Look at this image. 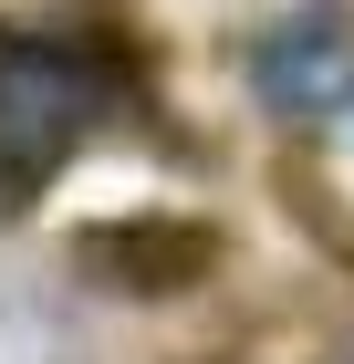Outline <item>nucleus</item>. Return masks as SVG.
Here are the masks:
<instances>
[{
    "label": "nucleus",
    "instance_id": "nucleus-1",
    "mask_svg": "<svg viewBox=\"0 0 354 364\" xmlns=\"http://www.w3.org/2000/svg\"><path fill=\"white\" fill-rule=\"evenodd\" d=\"M94 105H105V73L83 53H63L42 31H0V188L31 198L83 146Z\"/></svg>",
    "mask_w": 354,
    "mask_h": 364
},
{
    "label": "nucleus",
    "instance_id": "nucleus-3",
    "mask_svg": "<svg viewBox=\"0 0 354 364\" xmlns=\"http://www.w3.org/2000/svg\"><path fill=\"white\" fill-rule=\"evenodd\" d=\"M83 271H105L115 291L157 302V291H188V281L209 271V229H188V219H136V229H94V240H83Z\"/></svg>",
    "mask_w": 354,
    "mask_h": 364
},
{
    "label": "nucleus",
    "instance_id": "nucleus-2",
    "mask_svg": "<svg viewBox=\"0 0 354 364\" xmlns=\"http://www.w3.org/2000/svg\"><path fill=\"white\" fill-rule=\"evenodd\" d=\"M250 84L292 125H354V11H292L250 42Z\"/></svg>",
    "mask_w": 354,
    "mask_h": 364
}]
</instances>
